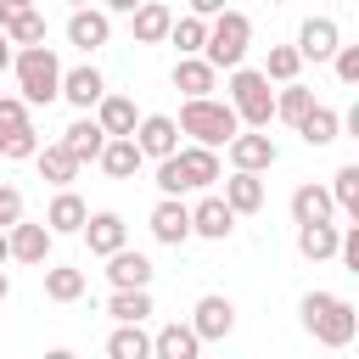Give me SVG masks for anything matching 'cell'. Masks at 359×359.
I'll return each instance as SVG.
<instances>
[{"instance_id":"cell-20","label":"cell","mask_w":359,"mask_h":359,"mask_svg":"<svg viewBox=\"0 0 359 359\" xmlns=\"http://www.w3.org/2000/svg\"><path fill=\"white\" fill-rule=\"evenodd\" d=\"M107 34H112V17H107V11H73V17H67V39H73L79 50H101Z\"/></svg>"},{"instance_id":"cell-45","label":"cell","mask_w":359,"mask_h":359,"mask_svg":"<svg viewBox=\"0 0 359 359\" xmlns=\"http://www.w3.org/2000/svg\"><path fill=\"white\" fill-rule=\"evenodd\" d=\"M6 258H11V241H6V230H0V264H6Z\"/></svg>"},{"instance_id":"cell-22","label":"cell","mask_w":359,"mask_h":359,"mask_svg":"<svg viewBox=\"0 0 359 359\" xmlns=\"http://www.w3.org/2000/svg\"><path fill=\"white\" fill-rule=\"evenodd\" d=\"M151 359H202V342L191 325H163L151 337Z\"/></svg>"},{"instance_id":"cell-42","label":"cell","mask_w":359,"mask_h":359,"mask_svg":"<svg viewBox=\"0 0 359 359\" xmlns=\"http://www.w3.org/2000/svg\"><path fill=\"white\" fill-rule=\"evenodd\" d=\"M337 258L348 264V275H359V224H348V230H342V247H337Z\"/></svg>"},{"instance_id":"cell-23","label":"cell","mask_w":359,"mask_h":359,"mask_svg":"<svg viewBox=\"0 0 359 359\" xmlns=\"http://www.w3.org/2000/svg\"><path fill=\"white\" fill-rule=\"evenodd\" d=\"M168 34H174V11H168L163 0L135 6V39H140V45H157V39H168Z\"/></svg>"},{"instance_id":"cell-6","label":"cell","mask_w":359,"mask_h":359,"mask_svg":"<svg viewBox=\"0 0 359 359\" xmlns=\"http://www.w3.org/2000/svg\"><path fill=\"white\" fill-rule=\"evenodd\" d=\"M247 45H252V22H247V11H224V17H213V28H208V50H202V62L219 73V67H241V56H247Z\"/></svg>"},{"instance_id":"cell-35","label":"cell","mask_w":359,"mask_h":359,"mask_svg":"<svg viewBox=\"0 0 359 359\" xmlns=\"http://www.w3.org/2000/svg\"><path fill=\"white\" fill-rule=\"evenodd\" d=\"M331 202L359 224V163H348V168H337V180H331Z\"/></svg>"},{"instance_id":"cell-34","label":"cell","mask_w":359,"mask_h":359,"mask_svg":"<svg viewBox=\"0 0 359 359\" xmlns=\"http://www.w3.org/2000/svg\"><path fill=\"white\" fill-rule=\"evenodd\" d=\"M107 314H112L118 325H140V320L151 314V292H112Z\"/></svg>"},{"instance_id":"cell-33","label":"cell","mask_w":359,"mask_h":359,"mask_svg":"<svg viewBox=\"0 0 359 359\" xmlns=\"http://www.w3.org/2000/svg\"><path fill=\"white\" fill-rule=\"evenodd\" d=\"M297 67H303V56H297V45H269V56H264V79H280V84H297Z\"/></svg>"},{"instance_id":"cell-39","label":"cell","mask_w":359,"mask_h":359,"mask_svg":"<svg viewBox=\"0 0 359 359\" xmlns=\"http://www.w3.org/2000/svg\"><path fill=\"white\" fill-rule=\"evenodd\" d=\"M0 157H39V129L28 123V129L6 135V140H0Z\"/></svg>"},{"instance_id":"cell-27","label":"cell","mask_w":359,"mask_h":359,"mask_svg":"<svg viewBox=\"0 0 359 359\" xmlns=\"http://www.w3.org/2000/svg\"><path fill=\"white\" fill-rule=\"evenodd\" d=\"M337 247H342V230L337 224H309V230H297V252L303 258H337Z\"/></svg>"},{"instance_id":"cell-18","label":"cell","mask_w":359,"mask_h":359,"mask_svg":"<svg viewBox=\"0 0 359 359\" xmlns=\"http://www.w3.org/2000/svg\"><path fill=\"white\" fill-rule=\"evenodd\" d=\"M151 236H157V241H168V247H180V241L191 236V208H185V202H174V196H163V202L151 208Z\"/></svg>"},{"instance_id":"cell-3","label":"cell","mask_w":359,"mask_h":359,"mask_svg":"<svg viewBox=\"0 0 359 359\" xmlns=\"http://www.w3.org/2000/svg\"><path fill=\"white\" fill-rule=\"evenodd\" d=\"M219 180V151H202V146H180L168 163H157V191L163 196H185V191H208Z\"/></svg>"},{"instance_id":"cell-14","label":"cell","mask_w":359,"mask_h":359,"mask_svg":"<svg viewBox=\"0 0 359 359\" xmlns=\"http://www.w3.org/2000/svg\"><path fill=\"white\" fill-rule=\"evenodd\" d=\"M95 123H101V135H107V140H135V129H140V118H135V101H129V95H107V101L95 107Z\"/></svg>"},{"instance_id":"cell-9","label":"cell","mask_w":359,"mask_h":359,"mask_svg":"<svg viewBox=\"0 0 359 359\" xmlns=\"http://www.w3.org/2000/svg\"><path fill=\"white\" fill-rule=\"evenodd\" d=\"M62 151L84 168V163H101V151H107V135H101V123L95 118H73L67 129H62Z\"/></svg>"},{"instance_id":"cell-10","label":"cell","mask_w":359,"mask_h":359,"mask_svg":"<svg viewBox=\"0 0 359 359\" xmlns=\"http://www.w3.org/2000/svg\"><path fill=\"white\" fill-rule=\"evenodd\" d=\"M337 22L331 17H309L303 28H297V56L303 62H337Z\"/></svg>"},{"instance_id":"cell-43","label":"cell","mask_w":359,"mask_h":359,"mask_svg":"<svg viewBox=\"0 0 359 359\" xmlns=\"http://www.w3.org/2000/svg\"><path fill=\"white\" fill-rule=\"evenodd\" d=\"M342 129H348V135H353V140H359V101H353V107H348V118H342Z\"/></svg>"},{"instance_id":"cell-26","label":"cell","mask_w":359,"mask_h":359,"mask_svg":"<svg viewBox=\"0 0 359 359\" xmlns=\"http://www.w3.org/2000/svg\"><path fill=\"white\" fill-rule=\"evenodd\" d=\"M45 297H50V303H79V297H84V269L50 264V269H45Z\"/></svg>"},{"instance_id":"cell-16","label":"cell","mask_w":359,"mask_h":359,"mask_svg":"<svg viewBox=\"0 0 359 359\" xmlns=\"http://www.w3.org/2000/svg\"><path fill=\"white\" fill-rule=\"evenodd\" d=\"M84 224H90V208H84V196H73V191H56V202H50V213H45V230H50V236H84Z\"/></svg>"},{"instance_id":"cell-15","label":"cell","mask_w":359,"mask_h":359,"mask_svg":"<svg viewBox=\"0 0 359 359\" xmlns=\"http://www.w3.org/2000/svg\"><path fill=\"white\" fill-rule=\"evenodd\" d=\"M331 213H337V202H331L325 185H297V191H292V219H297V230L331 224Z\"/></svg>"},{"instance_id":"cell-36","label":"cell","mask_w":359,"mask_h":359,"mask_svg":"<svg viewBox=\"0 0 359 359\" xmlns=\"http://www.w3.org/2000/svg\"><path fill=\"white\" fill-rule=\"evenodd\" d=\"M309 112H314V95H309L303 84H286V90L275 95V118H286L292 129H297V123H303Z\"/></svg>"},{"instance_id":"cell-28","label":"cell","mask_w":359,"mask_h":359,"mask_svg":"<svg viewBox=\"0 0 359 359\" xmlns=\"http://www.w3.org/2000/svg\"><path fill=\"white\" fill-rule=\"evenodd\" d=\"M107 359H151V337L140 325H118L107 337Z\"/></svg>"},{"instance_id":"cell-38","label":"cell","mask_w":359,"mask_h":359,"mask_svg":"<svg viewBox=\"0 0 359 359\" xmlns=\"http://www.w3.org/2000/svg\"><path fill=\"white\" fill-rule=\"evenodd\" d=\"M17 129H28V101L22 95H0V140L17 135Z\"/></svg>"},{"instance_id":"cell-2","label":"cell","mask_w":359,"mask_h":359,"mask_svg":"<svg viewBox=\"0 0 359 359\" xmlns=\"http://www.w3.org/2000/svg\"><path fill=\"white\" fill-rule=\"evenodd\" d=\"M180 135H191L202 151H219V146H230L236 135H241V118L230 112V101H185L180 107Z\"/></svg>"},{"instance_id":"cell-46","label":"cell","mask_w":359,"mask_h":359,"mask_svg":"<svg viewBox=\"0 0 359 359\" xmlns=\"http://www.w3.org/2000/svg\"><path fill=\"white\" fill-rule=\"evenodd\" d=\"M45 359H79V353H67V348H50V353H45Z\"/></svg>"},{"instance_id":"cell-21","label":"cell","mask_w":359,"mask_h":359,"mask_svg":"<svg viewBox=\"0 0 359 359\" xmlns=\"http://www.w3.org/2000/svg\"><path fill=\"white\" fill-rule=\"evenodd\" d=\"M6 241H11V258H17V264H45V258H50V241H56V236H50L45 224H17V230H11Z\"/></svg>"},{"instance_id":"cell-17","label":"cell","mask_w":359,"mask_h":359,"mask_svg":"<svg viewBox=\"0 0 359 359\" xmlns=\"http://www.w3.org/2000/svg\"><path fill=\"white\" fill-rule=\"evenodd\" d=\"M236 230V213L224 208V196H202L191 208V236H208V241H224Z\"/></svg>"},{"instance_id":"cell-4","label":"cell","mask_w":359,"mask_h":359,"mask_svg":"<svg viewBox=\"0 0 359 359\" xmlns=\"http://www.w3.org/2000/svg\"><path fill=\"white\" fill-rule=\"evenodd\" d=\"M11 67H17V84H22V101H28V107H45V101H56V95H62V62H56V50H50V45L17 50V56H11Z\"/></svg>"},{"instance_id":"cell-11","label":"cell","mask_w":359,"mask_h":359,"mask_svg":"<svg viewBox=\"0 0 359 359\" xmlns=\"http://www.w3.org/2000/svg\"><path fill=\"white\" fill-rule=\"evenodd\" d=\"M84 241H90V252H95V258L123 252V247H129V224H123V213H90Z\"/></svg>"},{"instance_id":"cell-7","label":"cell","mask_w":359,"mask_h":359,"mask_svg":"<svg viewBox=\"0 0 359 359\" xmlns=\"http://www.w3.org/2000/svg\"><path fill=\"white\" fill-rule=\"evenodd\" d=\"M191 331H196V342H219V337H230V331H236V303L219 297V292L196 297V309H191Z\"/></svg>"},{"instance_id":"cell-44","label":"cell","mask_w":359,"mask_h":359,"mask_svg":"<svg viewBox=\"0 0 359 359\" xmlns=\"http://www.w3.org/2000/svg\"><path fill=\"white\" fill-rule=\"evenodd\" d=\"M0 67H11V39L0 34Z\"/></svg>"},{"instance_id":"cell-32","label":"cell","mask_w":359,"mask_h":359,"mask_svg":"<svg viewBox=\"0 0 359 359\" xmlns=\"http://www.w3.org/2000/svg\"><path fill=\"white\" fill-rule=\"evenodd\" d=\"M174 45H180V62L185 56H202L208 50V22L202 17H174V34H168Z\"/></svg>"},{"instance_id":"cell-41","label":"cell","mask_w":359,"mask_h":359,"mask_svg":"<svg viewBox=\"0 0 359 359\" xmlns=\"http://www.w3.org/2000/svg\"><path fill=\"white\" fill-rule=\"evenodd\" d=\"M337 79L342 84H359V45H342L337 50Z\"/></svg>"},{"instance_id":"cell-12","label":"cell","mask_w":359,"mask_h":359,"mask_svg":"<svg viewBox=\"0 0 359 359\" xmlns=\"http://www.w3.org/2000/svg\"><path fill=\"white\" fill-rule=\"evenodd\" d=\"M107 280H112V292H146L151 286V258L123 247V252L107 258Z\"/></svg>"},{"instance_id":"cell-19","label":"cell","mask_w":359,"mask_h":359,"mask_svg":"<svg viewBox=\"0 0 359 359\" xmlns=\"http://www.w3.org/2000/svg\"><path fill=\"white\" fill-rule=\"evenodd\" d=\"M62 95H67L79 112H90V107H101V101H107V84H101V73H95V67H73V73H62Z\"/></svg>"},{"instance_id":"cell-25","label":"cell","mask_w":359,"mask_h":359,"mask_svg":"<svg viewBox=\"0 0 359 359\" xmlns=\"http://www.w3.org/2000/svg\"><path fill=\"white\" fill-rule=\"evenodd\" d=\"M224 208L230 213H258L264 208V180L258 174H230L224 180Z\"/></svg>"},{"instance_id":"cell-29","label":"cell","mask_w":359,"mask_h":359,"mask_svg":"<svg viewBox=\"0 0 359 359\" xmlns=\"http://www.w3.org/2000/svg\"><path fill=\"white\" fill-rule=\"evenodd\" d=\"M337 129H342V118H337L331 107H320V101H314V112L297 123V135H303L309 146H331V140H337Z\"/></svg>"},{"instance_id":"cell-8","label":"cell","mask_w":359,"mask_h":359,"mask_svg":"<svg viewBox=\"0 0 359 359\" xmlns=\"http://www.w3.org/2000/svg\"><path fill=\"white\" fill-rule=\"evenodd\" d=\"M135 146H140V157H157V163H168V157L180 151V123H174V118H163V112H151V118H140V129H135Z\"/></svg>"},{"instance_id":"cell-47","label":"cell","mask_w":359,"mask_h":359,"mask_svg":"<svg viewBox=\"0 0 359 359\" xmlns=\"http://www.w3.org/2000/svg\"><path fill=\"white\" fill-rule=\"evenodd\" d=\"M6 297H11V280H6V269H0V303H6Z\"/></svg>"},{"instance_id":"cell-13","label":"cell","mask_w":359,"mask_h":359,"mask_svg":"<svg viewBox=\"0 0 359 359\" xmlns=\"http://www.w3.org/2000/svg\"><path fill=\"white\" fill-rule=\"evenodd\" d=\"M275 140L269 135H236L230 140V163H236V174H264V168H275Z\"/></svg>"},{"instance_id":"cell-1","label":"cell","mask_w":359,"mask_h":359,"mask_svg":"<svg viewBox=\"0 0 359 359\" xmlns=\"http://www.w3.org/2000/svg\"><path fill=\"white\" fill-rule=\"evenodd\" d=\"M303 325H309L314 342L348 348V342L359 337V309H353L348 297H337V292H309V297H303Z\"/></svg>"},{"instance_id":"cell-24","label":"cell","mask_w":359,"mask_h":359,"mask_svg":"<svg viewBox=\"0 0 359 359\" xmlns=\"http://www.w3.org/2000/svg\"><path fill=\"white\" fill-rule=\"evenodd\" d=\"M213 67L202 62V56H185L180 67H174V90H185V101H208V90H213Z\"/></svg>"},{"instance_id":"cell-31","label":"cell","mask_w":359,"mask_h":359,"mask_svg":"<svg viewBox=\"0 0 359 359\" xmlns=\"http://www.w3.org/2000/svg\"><path fill=\"white\" fill-rule=\"evenodd\" d=\"M39 174H45L50 185H62V191H67V185L79 180V163H73V157L62 151V140H56V146H39Z\"/></svg>"},{"instance_id":"cell-37","label":"cell","mask_w":359,"mask_h":359,"mask_svg":"<svg viewBox=\"0 0 359 359\" xmlns=\"http://www.w3.org/2000/svg\"><path fill=\"white\" fill-rule=\"evenodd\" d=\"M6 39H11V45H22V50H34V45H45V17H39L34 6H28V11H22V17L11 22V28H6Z\"/></svg>"},{"instance_id":"cell-30","label":"cell","mask_w":359,"mask_h":359,"mask_svg":"<svg viewBox=\"0 0 359 359\" xmlns=\"http://www.w3.org/2000/svg\"><path fill=\"white\" fill-rule=\"evenodd\" d=\"M140 163H146V157H140V146H135V140H107V151H101V168H107L112 180H129Z\"/></svg>"},{"instance_id":"cell-40","label":"cell","mask_w":359,"mask_h":359,"mask_svg":"<svg viewBox=\"0 0 359 359\" xmlns=\"http://www.w3.org/2000/svg\"><path fill=\"white\" fill-rule=\"evenodd\" d=\"M17 224H22V191L17 185H0V230L11 236Z\"/></svg>"},{"instance_id":"cell-5","label":"cell","mask_w":359,"mask_h":359,"mask_svg":"<svg viewBox=\"0 0 359 359\" xmlns=\"http://www.w3.org/2000/svg\"><path fill=\"white\" fill-rule=\"evenodd\" d=\"M230 112L258 135V129H269V118H275V90H269V79L258 73V67H236L230 73Z\"/></svg>"}]
</instances>
